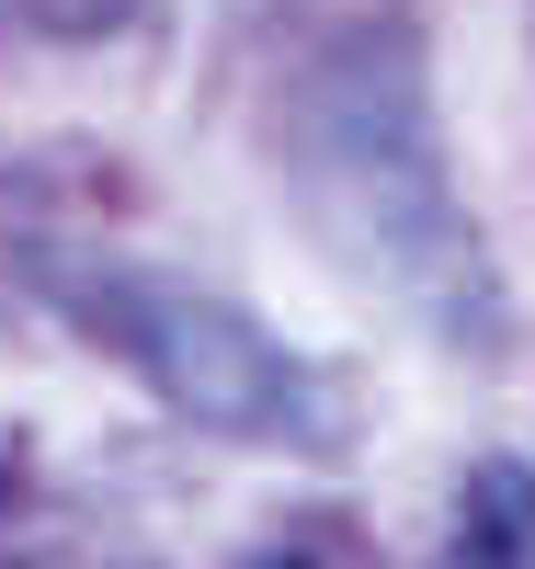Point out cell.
<instances>
[{"instance_id": "obj_1", "label": "cell", "mask_w": 535, "mask_h": 569, "mask_svg": "<svg viewBox=\"0 0 535 569\" xmlns=\"http://www.w3.org/2000/svg\"><path fill=\"white\" fill-rule=\"evenodd\" d=\"M297 171H308L319 228L343 240V262L376 297H399L410 319L445 330V342H491L502 297H491V262H478L467 217H456V182H445V149H433L410 58H387V46L330 58L319 91H308Z\"/></svg>"}, {"instance_id": "obj_2", "label": "cell", "mask_w": 535, "mask_h": 569, "mask_svg": "<svg viewBox=\"0 0 535 569\" xmlns=\"http://www.w3.org/2000/svg\"><path fill=\"white\" fill-rule=\"evenodd\" d=\"M115 342L137 353V376L206 433L239 445H319L330 410H319V376L274 342L251 308L228 297H182V284H115Z\"/></svg>"}, {"instance_id": "obj_3", "label": "cell", "mask_w": 535, "mask_h": 569, "mask_svg": "<svg viewBox=\"0 0 535 569\" xmlns=\"http://www.w3.org/2000/svg\"><path fill=\"white\" fill-rule=\"evenodd\" d=\"M445 569H535V467L524 456H478L467 467Z\"/></svg>"}, {"instance_id": "obj_4", "label": "cell", "mask_w": 535, "mask_h": 569, "mask_svg": "<svg viewBox=\"0 0 535 569\" xmlns=\"http://www.w3.org/2000/svg\"><path fill=\"white\" fill-rule=\"evenodd\" d=\"M262 569H319V558H262Z\"/></svg>"}]
</instances>
